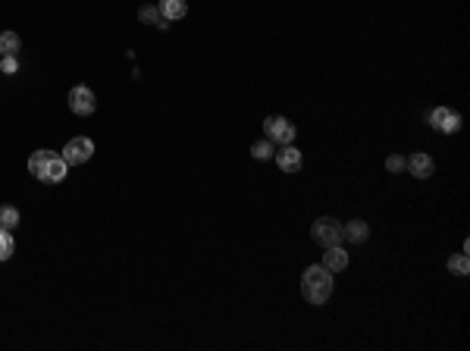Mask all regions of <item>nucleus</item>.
Here are the masks:
<instances>
[{
  "label": "nucleus",
  "instance_id": "nucleus-1",
  "mask_svg": "<svg viewBox=\"0 0 470 351\" xmlns=\"http://www.w3.org/2000/svg\"><path fill=\"white\" fill-rule=\"evenodd\" d=\"M29 173L35 176L38 182H44V185H60V182L66 179V173H69V163L63 160L56 150L41 148V150H35V154L29 157Z\"/></svg>",
  "mask_w": 470,
  "mask_h": 351
},
{
  "label": "nucleus",
  "instance_id": "nucleus-2",
  "mask_svg": "<svg viewBox=\"0 0 470 351\" xmlns=\"http://www.w3.org/2000/svg\"><path fill=\"white\" fill-rule=\"evenodd\" d=\"M301 295H304L311 304H326L332 298V273L323 263H313L301 273Z\"/></svg>",
  "mask_w": 470,
  "mask_h": 351
},
{
  "label": "nucleus",
  "instance_id": "nucleus-3",
  "mask_svg": "<svg viewBox=\"0 0 470 351\" xmlns=\"http://www.w3.org/2000/svg\"><path fill=\"white\" fill-rule=\"evenodd\" d=\"M311 238L320 248H329V244H342V223L336 217H320L311 226Z\"/></svg>",
  "mask_w": 470,
  "mask_h": 351
},
{
  "label": "nucleus",
  "instance_id": "nucleus-4",
  "mask_svg": "<svg viewBox=\"0 0 470 351\" xmlns=\"http://www.w3.org/2000/svg\"><path fill=\"white\" fill-rule=\"evenodd\" d=\"M91 154H94V141L88 135L69 138V141L63 144V150H60V157L69 163V166H81V163H88L91 160Z\"/></svg>",
  "mask_w": 470,
  "mask_h": 351
},
{
  "label": "nucleus",
  "instance_id": "nucleus-5",
  "mask_svg": "<svg viewBox=\"0 0 470 351\" xmlns=\"http://www.w3.org/2000/svg\"><path fill=\"white\" fill-rule=\"evenodd\" d=\"M263 135L273 144H292L298 129H295V123L288 116H267L263 119Z\"/></svg>",
  "mask_w": 470,
  "mask_h": 351
},
{
  "label": "nucleus",
  "instance_id": "nucleus-6",
  "mask_svg": "<svg viewBox=\"0 0 470 351\" xmlns=\"http://www.w3.org/2000/svg\"><path fill=\"white\" fill-rule=\"evenodd\" d=\"M426 123L436 132H442V135H455V132H461V113H455L451 107H436L426 116Z\"/></svg>",
  "mask_w": 470,
  "mask_h": 351
},
{
  "label": "nucleus",
  "instance_id": "nucleus-7",
  "mask_svg": "<svg viewBox=\"0 0 470 351\" xmlns=\"http://www.w3.org/2000/svg\"><path fill=\"white\" fill-rule=\"evenodd\" d=\"M69 110H72L75 116H91V113L97 110V98H94L91 88L75 85L72 91H69Z\"/></svg>",
  "mask_w": 470,
  "mask_h": 351
},
{
  "label": "nucleus",
  "instance_id": "nucleus-8",
  "mask_svg": "<svg viewBox=\"0 0 470 351\" xmlns=\"http://www.w3.org/2000/svg\"><path fill=\"white\" fill-rule=\"evenodd\" d=\"M276 166H279L282 173H301L304 154H301L295 144H282V150H276Z\"/></svg>",
  "mask_w": 470,
  "mask_h": 351
},
{
  "label": "nucleus",
  "instance_id": "nucleus-9",
  "mask_svg": "<svg viewBox=\"0 0 470 351\" xmlns=\"http://www.w3.org/2000/svg\"><path fill=\"white\" fill-rule=\"evenodd\" d=\"M405 169L414 176V179H430L432 169H436V163H432L430 154H423V150H417V154H411L405 160Z\"/></svg>",
  "mask_w": 470,
  "mask_h": 351
},
{
  "label": "nucleus",
  "instance_id": "nucleus-10",
  "mask_svg": "<svg viewBox=\"0 0 470 351\" xmlns=\"http://www.w3.org/2000/svg\"><path fill=\"white\" fill-rule=\"evenodd\" d=\"M323 263L329 273H342V270H348V251L342 248V244H329V248H323Z\"/></svg>",
  "mask_w": 470,
  "mask_h": 351
},
{
  "label": "nucleus",
  "instance_id": "nucleus-11",
  "mask_svg": "<svg viewBox=\"0 0 470 351\" xmlns=\"http://www.w3.org/2000/svg\"><path fill=\"white\" fill-rule=\"evenodd\" d=\"M342 238H348L351 244H363L370 238V226L363 219H351V223L342 226Z\"/></svg>",
  "mask_w": 470,
  "mask_h": 351
},
{
  "label": "nucleus",
  "instance_id": "nucleus-12",
  "mask_svg": "<svg viewBox=\"0 0 470 351\" xmlns=\"http://www.w3.org/2000/svg\"><path fill=\"white\" fill-rule=\"evenodd\" d=\"M157 13H160V16L166 19V22H179V19H185L188 3H185V0H160Z\"/></svg>",
  "mask_w": 470,
  "mask_h": 351
},
{
  "label": "nucleus",
  "instance_id": "nucleus-13",
  "mask_svg": "<svg viewBox=\"0 0 470 351\" xmlns=\"http://www.w3.org/2000/svg\"><path fill=\"white\" fill-rule=\"evenodd\" d=\"M22 50V38L16 31H0V56H19Z\"/></svg>",
  "mask_w": 470,
  "mask_h": 351
},
{
  "label": "nucleus",
  "instance_id": "nucleus-14",
  "mask_svg": "<svg viewBox=\"0 0 470 351\" xmlns=\"http://www.w3.org/2000/svg\"><path fill=\"white\" fill-rule=\"evenodd\" d=\"M19 223H22V213H19V207H13V204H0V226L13 232Z\"/></svg>",
  "mask_w": 470,
  "mask_h": 351
},
{
  "label": "nucleus",
  "instance_id": "nucleus-15",
  "mask_svg": "<svg viewBox=\"0 0 470 351\" xmlns=\"http://www.w3.org/2000/svg\"><path fill=\"white\" fill-rule=\"evenodd\" d=\"M251 157H254V160H273V157H276V144L269 141V138H260V141L251 144Z\"/></svg>",
  "mask_w": 470,
  "mask_h": 351
},
{
  "label": "nucleus",
  "instance_id": "nucleus-16",
  "mask_svg": "<svg viewBox=\"0 0 470 351\" xmlns=\"http://www.w3.org/2000/svg\"><path fill=\"white\" fill-rule=\"evenodd\" d=\"M448 273H455V276H467V273H470V260H467V251H461V254L448 257Z\"/></svg>",
  "mask_w": 470,
  "mask_h": 351
},
{
  "label": "nucleus",
  "instance_id": "nucleus-17",
  "mask_svg": "<svg viewBox=\"0 0 470 351\" xmlns=\"http://www.w3.org/2000/svg\"><path fill=\"white\" fill-rule=\"evenodd\" d=\"M13 251H16V242H13V232L0 226V260H10Z\"/></svg>",
  "mask_w": 470,
  "mask_h": 351
},
{
  "label": "nucleus",
  "instance_id": "nucleus-18",
  "mask_svg": "<svg viewBox=\"0 0 470 351\" xmlns=\"http://www.w3.org/2000/svg\"><path fill=\"white\" fill-rule=\"evenodd\" d=\"M138 19H141V22H154V25H160V29H166V19L160 16V13H157V6H141V10H138Z\"/></svg>",
  "mask_w": 470,
  "mask_h": 351
},
{
  "label": "nucleus",
  "instance_id": "nucleus-19",
  "mask_svg": "<svg viewBox=\"0 0 470 351\" xmlns=\"http://www.w3.org/2000/svg\"><path fill=\"white\" fill-rule=\"evenodd\" d=\"M0 72H3V75H16L19 72V56H0Z\"/></svg>",
  "mask_w": 470,
  "mask_h": 351
},
{
  "label": "nucleus",
  "instance_id": "nucleus-20",
  "mask_svg": "<svg viewBox=\"0 0 470 351\" xmlns=\"http://www.w3.org/2000/svg\"><path fill=\"white\" fill-rule=\"evenodd\" d=\"M386 169H389V173H401V169H405V157H401V154L386 157Z\"/></svg>",
  "mask_w": 470,
  "mask_h": 351
}]
</instances>
